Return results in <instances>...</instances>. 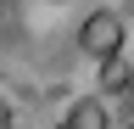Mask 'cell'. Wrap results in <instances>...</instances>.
<instances>
[{"label": "cell", "instance_id": "6da1fadb", "mask_svg": "<svg viewBox=\"0 0 134 129\" xmlns=\"http://www.w3.org/2000/svg\"><path fill=\"white\" fill-rule=\"evenodd\" d=\"M123 39H129V23L117 17V11H90V17L78 23V51L95 56V62L123 56Z\"/></svg>", "mask_w": 134, "mask_h": 129}, {"label": "cell", "instance_id": "7a4b0ae2", "mask_svg": "<svg viewBox=\"0 0 134 129\" xmlns=\"http://www.w3.org/2000/svg\"><path fill=\"white\" fill-rule=\"evenodd\" d=\"M62 129H112V112H106L100 95H84V101L67 107V123H62Z\"/></svg>", "mask_w": 134, "mask_h": 129}, {"label": "cell", "instance_id": "3957f363", "mask_svg": "<svg viewBox=\"0 0 134 129\" xmlns=\"http://www.w3.org/2000/svg\"><path fill=\"white\" fill-rule=\"evenodd\" d=\"M100 68H106V73H100V79H106V90H123V84H134V79L123 73V62H117V56H112V62H100Z\"/></svg>", "mask_w": 134, "mask_h": 129}, {"label": "cell", "instance_id": "277c9868", "mask_svg": "<svg viewBox=\"0 0 134 129\" xmlns=\"http://www.w3.org/2000/svg\"><path fill=\"white\" fill-rule=\"evenodd\" d=\"M0 129H11V101L0 95Z\"/></svg>", "mask_w": 134, "mask_h": 129}, {"label": "cell", "instance_id": "5b68a950", "mask_svg": "<svg viewBox=\"0 0 134 129\" xmlns=\"http://www.w3.org/2000/svg\"><path fill=\"white\" fill-rule=\"evenodd\" d=\"M129 101H134V84H129Z\"/></svg>", "mask_w": 134, "mask_h": 129}, {"label": "cell", "instance_id": "8992f818", "mask_svg": "<svg viewBox=\"0 0 134 129\" xmlns=\"http://www.w3.org/2000/svg\"><path fill=\"white\" fill-rule=\"evenodd\" d=\"M50 6H62V0H50Z\"/></svg>", "mask_w": 134, "mask_h": 129}]
</instances>
